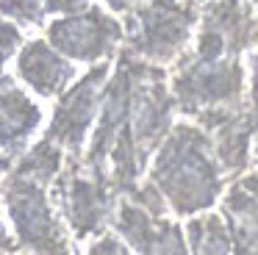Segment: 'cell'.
Masks as SVG:
<instances>
[{"label":"cell","instance_id":"cell-1","mask_svg":"<svg viewBox=\"0 0 258 255\" xmlns=\"http://www.w3.org/2000/svg\"><path fill=\"white\" fill-rule=\"evenodd\" d=\"M147 183L178 216H197L228 192L211 136L197 122H175L147 166Z\"/></svg>","mask_w":258,"mask_h":255},{"label":"cell","instance_id":"cell-2","mask_svg":"<svg viewBox=\"0 0 258 255\" xmlns=\"http://www.w3.org/2000/svg\"><path fill=\"white\" fill-rule=\"evenodd\" d=\"M61 161L64 150L42 139L12 166L0 186L17 244L28 255H75L47 200V186L64 169Z\"/></svg>","mask_w":258,"mask_h":255},{"label":"cell","instance_id":"cell-3","mask_svg":"<svg viewBox=\"0 0 258 255\" xmlns=\"http://www.w3.org/2000/svg\"><path fill=\"white\" fill-rule=\"evenodd\" d=\"M169 92L178 114L200 128H211L225 116L250 108L247 64L241 58H203L186 53L169 70Z\"/></svg>","mask_w":258,"mask_h":255},{"label":"cell","instance_id":"cell-4","mask_svg":"<svg viewBox=\"0 0 258 255\" xmlns=\"http://www.w3.org/2000/svg\"><path fill=\"white\" fill-rule=\"evenodd\" d=\"M197 0H145L125 17V50L156 67H175L195 42Z\"/></svg>","mask_w":258,"mask_h":255},{"label":"cell","instance_id":"cell-5","mask_svg":"<svg viewBox=\"0 0 258 255\" xmlns=\"http://www.w3.org/2000/svg\"><path fill=\"white\" fill-rule=\"evenodd\" d=\"M258 44V14L252 0H208L200 9L189 53L203 58H241Z\"/></svg>","mask_w":258,"mask_h":255},{"label":"cell","instance_id":"cell-6","mask_svg":"<svg viewBox=\"0 0 258 255\" xmlns=\"http://www.w3.org/2000/svg\"><path fill=\"white\" fill-rule=\"evenodd\" d=\"M53 194H56L64 219L70 222L78 238L100 233L114 219L117 205L122 200L106 180H97L95 175H89L81 166V158H70V164L58 172Z\"/></svg>","mask_w":258,"mask_h":255},{"label":"cell","instance_id":"cell-7","mask_svg":"<svg viewBox=\"0 0 258 255\" xmlns=\"http://www.w3.org/2000/svg\"><path fill=\"white\" fill-rule=\"evenodd\" d=\"M125 39V28L114 14L100 6H89L86 11L73 17H58L47 28V42L70 61L103 64L114 55L119 42Z\"/></svg>","mask_w":258,"mask_h":255},{"label":"cell","instance_id":"cell-8","mask_svg":"<svg viewBox=\"0 0 258 255\" xmlns=\"http://www.w3.org/2000/svg\"><path fill=\"white\" fill-rule=\"evenodd\" d=\"M108 78H111V64L108 61L95 64L84 78H78V83L58 100L56 111H53V119L45 139L53 142L56 147H61L64 153H70V158L81 155L86 133L97 122Z\"/></svg>","mask_w":258,"mask_h":255},{"label":"cell","instance_id":"cell-9","mask_svg":"<svg viewBox=\"0 0 258 255\" xmlns=\"http://www.w3.org/2000/svg\"><path fill=\"white\" fill-rule=\"evenodd\" d=\"M117 236L136 255H189L186 230L167 216H153L139 203L122 197L114 214Z\"/></svg>","mask_w":258,"mask_h":255},{"label":"cell","instance_id":"cell-10","mask_svg":"<svg viewBox=\"0 0 258 255\" xmlns=\"http://www.w3.org/2000/svg\"><path fill=\"white\" fill-rule=\"evenodd\" d=\"M39 122V103H34L23 89L9 86L0 92V172L9 169L14 158L25 155V147L36 133Z\"/></svg>","mask_w":258,"mask_h":255},{"label":"cell","instance_id":"cell-11","mask_svg":"<svg viewBox=\"0 0 258 255\" xmlns=\"http://www.w3.org/2000/svg\"><path fill=\"white\" fill-rule=\"evenodd\" d=\"M17 75L42 97H56L75 78V67L45 39L28 42L17 55Z\"/></svg>","mask_w":258,"mask_h":255},{"label":"cell","instance_id":"cell-12","mask_svg":"<svg viewBox=\"0 0 258 255\" xmlns=\"http://www.w3.org/2000/svg\"><path fill=\"white\" fill-rule=\"evenodd\" d=\"M255 128L258 125L252 119L250 108L225 116V119L214 122L211 128H203L211 136L214 155H217L228 180H239L244 175V169L252 164V136H255Z\"/></svg>","mask_w":258,"mask_h":255},{"label":"cell","instance_id":"cell-13","mask_svg":"<svg viewBox=\"0 0 258 255\" xmlns=\"http://www.w3.org/2000/svg\"><path fill=\"white\" fill-rule=\"evenodd\" d=\"M219 214L228 222L233 255H258V200L239 183H230L219 200Z\"/></svg>","mask_w":258,"mask_h":255},{"label":"cell","instance_id":"cell-14","mask_svg":"<svg viewBox=\"0 0 258 255\" xmlns=\"http://www.w3.org/2000/svg\"><path fill=\"white\" fill-rule=\"evenodd\" d=\"M186 244L189 255H233L228 222L219 211H203L186 222Z\"/></svg>","mask_w":258,"mask_h":255},{"label":"cell","instance_id":"cell-15","mask_svg":"<svg viewBox=\"0 0 258 255\" xmlns=\"http://www.w3.org/2000/svg\"><path fill=\"white\" fill-rule=\"evenodd\" d=\"M0 14L17 25L36 28L45 20V3L42 0H0Z\"/></svg>","mask_w":258,"mask_h":255},{"label":"cell","instance_id":"cell-16","mask_svg":"<svg viewBox=\"0 0 258 255\" xmlns=\"http://www.w3.org/2000/svg\"><path fill=\"white\" fill-rule=\"evenodd\" d=\"M20 44H23V33H20V28L12 25L9 20H0V92L12 86V81H9V75H6L3 67H6V61L17 53Z\"/></svg>","mask_w":258,"mask_h":255},{"label":"cell","instance_id":"cell-17","mask_svg":"<svg viewBox=\"0 0 258 255\" xmlns=\"http://www.w3.org/2000/svg\"><path fill=\"white\" fill-rule=\"evenodd\" d=\"M86 255H136V252L117 236V233H103V236L89 247Z\"/></svg>","mask_w":258,"mask_h":255},{"label":"cell","instance_id":"cell-18","mask_svg":"<svg viewBox=\"0 0 258 255\" xmlns=\"http://www.w3.org/2000/svg\"><path fill=\"white\" fill-rule=\"evenodd\" d=\"M247 105H250V114L258 125V53L255 50L247 55Z\"/></svg>","mask_w":258,"mask_h":255},{"label":"cell","instance_id":"cell-19","mask_svg":"<svg viewBox=\"0 0 258 255\" xmlns=\"http://www.w3.org/2000/svg\"><path fill=\"white\" fill-rule=\"evenodd\" d=\"M45 3V14H61V17H73L89 9V0H42Z\"/></svg>","mask_w":258,"mask_h":255},{"label":"cell","instance_id":"cell-20","mask_svg":"<svg viewBox=\"0 0 258 255\" xmlns=\"http://www.w3.org/2000/svg\"><path fill=\"white\" fill-rule=\"evenodd\" d=\"M103 3H106L114 14H125V17H128L131 11H134L136 6H142L145 0H103Z\"/></svg>","mask_w":258,"mask_h":255},{"label":"cell","instance_id":"cell-21","mask_svg":"<svg viewBox=\"0 0 258 255\" xmlns=\"http://www.w3.org/2000/svg\"><path fill=\"white\" fill-rule=\"evenodd\" d=\"M236 183H239V186L244 188V192H250L252 197L258 200V169H252V172H247V175H241Z\"/></svg>","mask_w":258,"mask_h":255},{"label":"cell","instance_id":"cell-22","mask_svg":"<svg viewBox=\"0 0 258 255\" xmlns=\"http://www.w3.org/2000/svg\"><path fill=\"white\" fill-rule=\"evenodd\" d=\"M0 252H14V241H12V236L6 233L3 222H0Z\"/></svg>","mask_w":258,"mask_h":255},{"label":"cell","instance_id":"cell-23","mask_svg":"<svg viewBox=\"0 0 258 255\" xmlns=\"http://www.w3.org/2000/svg\"><path fill=\"white\" fill-rule=\"evenodd\" d=\"M252 164H258V128H255V136H252Z\"/></svg>","mask_w":258,"mask_h":255},{"label":"cell","instance_id":"cell-24","mask_svg":"<svg viewBox=\"0 0 258 255\" xmlns=\"http://www.w3.org/2000/svg\"><path fill=\"white\" fill-rule=\"evenodd\" d=\"M252 6H255V14H258V0H252Z\"/></svg>","mask_w":258,"mask_h":255}]
</instances>
